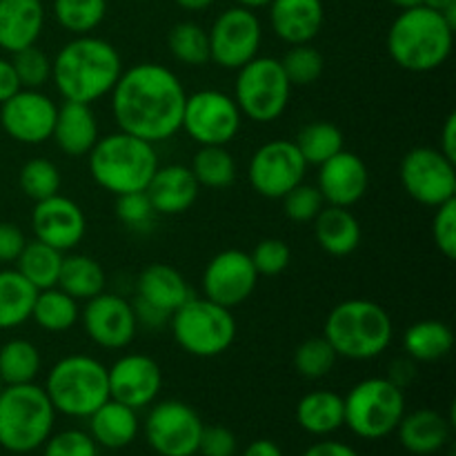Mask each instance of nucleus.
<instances>
[{
  "instance_id": "5701e85b",
  "label": "nucleus",
  "mask_w": 456,
  "mask_h": 456,
  "mask_svg": "<svg viewBox=\"0 0 456 456\" xmlns=\"http://www.w3.org/2000/svg\"><path fill=\"white\" fill-rule=\"evenodd\" d=\"M270 27L285 45H305L319 36L325 20L323 0H272Z\"/></svg>"
},
{
  "instance_id": "6e6552de",
  "label": "nucleus",
  "mask_w": 456,
  "mask_h": 456,
  "mask_svg": "<svg viewBox=\"0 0 456 456\" xmlns=\"http://www.w3.org/2000/svg\"><path fill=\"white\" fill-rule=\"evenodd\" d=\"M169 330L183 352L196 359L225 354L236 338V319L230 307L205 297H190L172 316Z\"/></svg>"
},
{
  "instance_id": "f257e3e1",
  "label": "nucleus",
  "mask_w": 456,
  "mask_h": 456,
  "mask_svg": "<svg viewBox=\"0 0 456 456\" xmlns=\"http://www.w3.org/2000/svg\"><path fill=\"white\" fill-rule=\"evenodd\" d=\"M185 101V85L160 62H138L123 69L110 94L116 127L151 145L181 132Z\"/></svg>"
},
{
  "instance_id": "09e8293b",
  "label": "nucleus",
  "mask_w": 456,
  "mask_h": 456,
  "mask_svg": "<svg viewBox=\"0 0 456 456\" xmlns=\"http://www.w3.org/2000/svg\"><path fill=\"white\" fill-rule=\"evenodd\" d=\"M40 450H43V456H98L96 441L89 436V432L76 430V428L52 432Z\"/></svg>"
},
{
  "instance_id": "dca6fc26",
  "label": "nucleus",
  "mask_w": 456,
  "mask_h": 456,
  "mask_svg": "<svg viewBox=\"0 0 456 456\" xmlns=\"http://www.w3.org/2000/svg\"><path fill=\"white\" fill-rule=\"evenodd\" d=\"M80 323L94 346L110 352L132 346L138 332L132 301L114 292H101L98 297L85 301L80 310Z\"/></svg>"
},
{
  "instance_id": "4d7b16f0",
  "label": "nucleus",
  "mask_w": 456,
  "mask_h": 456,
  "mask_svg": "<svg viewBox=\"0 0 456 456\" xmlns=\"http://www.w3.org/2000/svg\"><path fill=\"white\" fill-rule=\"evenodd\" d=\"M414 377H417V365H414V361L410 359V356H405V359H396L395 363L390 365V374H387V379H390L395 386L403 387V390L412 383Z\"/></svg>"
},
{
  "instance_id": "4be33fe9",
  "label": "nucleus",
  "mask_w": 456,
  "mask_h": 456,
  "mask_svg": "<svg viewBox=\"0 0 456 456\" xmlns=\"http://www.w3.org/2000/svg\"><path fill=\"white\" fill-rule=\"evenodd\" d=\"M147 196L159 216H178L194 208L200 185L187 165H159L147 185Z\"/></svg>"
},
{
  "instance_id": "b1692460",
  "label": "nucleus",
  "mask_w": 456,
  "mask_h": 456,
  "mask_svg": "<svg viewBox=\"0 0 456 456\" xmlns=\"http://www.w3.org/2000/svg\"><path fill=\"white\" fill-rule=\"evenodd\" d=\"M101 138V125L92 105L65 101L58 107L52 141L69 159H83Z\"/></svg>"
},
{
  "instance_id": "5fc2aeb1",
  "label": "nucleus",
  "mask_w": 456,
  "mask_h": 456,
  "mask_svg": "<svg viewBox=\"0 0 456 456\" xmlns=\"http://www.w3.org/2000/svg\"><path fill=\"white\" fill-rule=\"evenodd\" d=\"M303 456H361V454L356 452L352 445L343 444V441L328 439V436H323L321 441L312 444L310 448L303 452Z\"/></svg>"
},
{
  "instance_id": "bb28decb",
  "label": "nucleus",
  "mask_w": 456,
  "mask_h": 456,
  "mask_svg": "<svg viewBox=\"0 0 456 456\" xmlns=\"http://www.w3.org/2000/svg\"><path fill=\"white\" fill-rule=\"evenodd\" d=\"M89 436L96 441L98 448L123 450L136 441L141 432L138 410L110 399L87 417Z\"/></svg>"
},
{
  "instance_id": "37998d69",
  "label": "nucleus",
  "mask_w": 456,
  "mask_h": 456,
  "mask_svg": "<svg viewBox=\"0 0 456 456\" xmlns=\"http://www.w3.org/2000/svg\"><path fill=\"white\" fill-rule=\"evenodd\" d=\"M281 65H283V71L292 87H307L321 78L325 61L314 45L305 43L292 45L288 53L281 58Z\"/></svg>"
},
{
  "instance_id": "c85d7f7f",
  "label": "nucleus",
  "mask_w": 456,
  "mask_h": 456,
  "mask_svg": "<svg viewBox=\"0 0 456 456\" xmlns=\"http://www.w3.org/2000/svg\"><path fill=\"white\" fill-rule=\"evenodd\" d=\"M312 223L316 243L330 256H350L361 245V223L347 208L325 205Z\"/></svg>"
},
{
  "instance_id": "8fccbe9b",
  "label": "nucleus",
  "mask_w": 456,
  "mask_h": 456,
  "mask_svg": "<svg viewBox=\"0 0 456 456\" xmlns=\"http://www.w3.org/2000/svg\"><path fill=\"white\" fill-rule=\"evenodd\" d=\"M435 218H432V240L436 249L444 254L448 261L456 258V199L435 208Z\"/></svg>"
},
{
  "instance_id": "ea45409f",
  "label": "nucleus",
  "mask_w": 456,
  "mask_h": 456,
  "mask_svg": "<svg viewBox=\"0 0 456 456\" xmlns=\"http://www.w3.org/2000/svg\"><path fill=\"white\" fill-rule=\"evenodd\" d=\"M167 47L181 65L203 67L209 62L208 29L199 22L183 20L169 29Z\"/></svg>"
},
{
  "instance_id": "412c9836",
  "label": "nucleus",
  "mask_w": 456,
  "mask_h": 456,
  "mask_svg": "<svg viewBox=\"0 0 456 456\" xmlns=\"http://www.w3.org/2000/svg\"><path fill=\"white\" fill-rule=\"evenodd\" d=\"M316 187L325 205L350 209L368 194L370 169L359 154L341 150L323 165H319Z\"/></svg>"
},
{
  "instance_id": "cd10ccee",
  "label": "nucleus",
  "mask_w": 456,
  "mask_h": 456,
  "mask_svg": "<svg viewBox=\"0 0 456 456\" xmlns=\"http://www.w3.org/2000/svg\"><path fill=\"white\" fill-rule=\"evenodd\" d=\"M190 297L185 276L167 263H151L136 279V298L167 314H174Z\"/></svg>"
},
{
  "instance_id": "864d4df0",
  "label": "nucleus",
  "mask_w": 456,
  "mask_h": 456,
  "mask_svg": "<svg viewBox=\"0 0 456 456\" xmlns=\"http://www.w3.org/2000/svg\"><path fill=\"white\" fill-rule=\"evenodd\" d=\"M132 305H134V312H136L138 325H142V328L160 330L165 328V325H169V316L172 314H167V312L159 310V307L150 305V303L141 301V298L132 301Z\"/></svg>"
},
{
  "instance_id": "1a4fd4ad",
  "label": "nucleus",
  "mask_w": 456,
  "mask_h": 456,
  "mask_svg": "<svg viewBox=\"0 0 456 456\" xmlns=\"http://www.w3.org/2000/svg\"><path fill=\"white\" fill-rule=\"evenodd\" d=\"M346 423L350 432L365 441H381L395 435L405 414L403 387L387 377H370L356 383L346 396Z\"/></svg>"
},
{
  "instance_id": "6e6d98bb",
  "label": "nucleus",
  "mask_w": 456,
  "mask_h": 456,
  "mask_svg": "<svg viewBox=\"0 0 456 456\" xmlns=\"http://www.w3.org/2000/svg\"><path fill=\"white\" fill-rule=\"evenodd\" d=\"M20 80H18L12 61L0 58V105H3L4 101H9L16 92H20Z\"/></svg>"
},
{
  "instance_id": "423d86ee",
  "label": "nucleus",
  "mask_w": 456,
  "mask_h": 456,
  "mask_svg": "<svg viewBox=\"0 0 456 456\" xmlns=\"http://www.w3.org/2000/svg\"><path fill=\"white\" fill-rule=\"evenodd\" d=\"M56 426V410L43 386L22 383L0 392V448L29 454L43 448Z\"/></svg>"
},
{
  "instance_id": "69168bd1",
  "label": "nucleus",
  "mask_w": 456,
  "mask_h": 456,
  "mask_svg": "<svg viewBox=\"0 0 456 456\" xmlns=\"http://www.w3.org/2000/svg\"><path fill=\"white\" fill-rule=\"evenodd\" d=\"M3 387H4V383H3V381H0V392H3Z\"/></svg>"
},
{
  "instance_id": "a19ab883",
  "label": "nucleus",
  "mask_w": 456,
  "mask_h": 456,
  "mask_svg": "<svg viewBox=\"0 0 456 456\" xmlns=\"http://www.w3.org/2000/svg\"><path fill=\"white\" fill-rule=\"evenodd\" d=\"M18 185H20V191L27 199L38 203V200L49 199V196L61 194V169L49 159H31L20 167Z\"/></svg>"
},
{
  "instance_id": "58836bf2",
  "label": "nucleus",
  "mask_w": 456,
  "mask_h": 456,
  "mask_svg": "<svg viewBox=\"0 0 456 456\" xmlns=\"http://www.w3.org/2000/svg\"><path fill=\"white\" fill-rule=\"evenodd\" d=\"M52 13L71 36H87L107 16V0H53Z\"/></svg>"
},
{
  "instance_id": "f704fd0d",
  "label": "nucleus",
  "mask_w": 456,
  "mask_h": 456,
  "mask_svg": "<svg viewBox=\"0 0 456 456\" xmlns=\"http://www.w3.org/2000/svg\"><path fill=\"white\" fill-rule=\"evenodd\" d=\"M62 258H65V254L34 239L27 240L20 256L16 258V270L20 272L36 289L56 288L58 276H61Z\"/></svg>"
},
{
  "instance_id": "c03bdc74",
  "label": "nucleus",
  "mask_w": 456,
  "mask_h": 456,
  "mask_svg": "<svg viewBox=\"0 0 456 456\" xmlns=\"http://www.w3.org/2000/svg\"><path fill=\"white\" fill-rule=\"evenodd\" d=\"M12 65L22 89H43L52 83V58L38 45L12 53Z\"/></svg>"
},
{
  "instance_id": "bf43d9fd",
  "label": "nucleus",
  "mask_w": 456,
  "mask_h": 456,
  "mask_svg": "<svg viewBox=\"0 0 456 456\" xmlns=\"http://www.w3.org/2000/svg\"><path fill=\"white\" fill-rule=\"evenodd\" d=\"M243 456H285L279 444L272 439H256L243 450Z\"/></svg>"
},
{
  "instance_id": "0e129e2a",
  "label": "nucleus",
  "mask_w": 456,
  "mask_h": 456,
  "mask_svg": "<svg viewBox=\"0 0 456 456\" xmlns=\"http://www.w3.org/2000/svg\"><path fill=\"white\" fill-rule=\"evenodd\" d=\"M390 3L399 9H410V7H419V4H423V0H390Z\"/></svg>"
},
{
  "instance_id": "49530a36",
  "label": "nucleus",
  "mask_w": 456,
  "mask_h": 456,
  "mask_svg": "<svg viewBox=\"0 0 456 456\" xmlns=\"http://www.w3.org/2000/svg\"><path fill=\"white\" fill-rule=\"evenodd\" d=\"M283 212L292 223H312L325 208V200L321 196L319 187L307 185L305 181L298 183L294 190L283 196Z\"/></svg>"
},
{
  "instance_id": "f8f14e48",
  "label": "nucleus",
  "mask_w": 456,
  "mask_h": 456,
  "mask_svg": "<svg viewBox=\"0 0 456 456\" xmlns=\"http://www.w3.org/2000/svg\"><path fill=\"white\" fill-rule=\"evenodd\" d=\"M203 428V419L191 405L167 399L150 405L142 421V435L159 456H194L199 452Z\"/></svg>"
},
{
  "instance_id": "680f3d73",
  "label": "nucleus",
  "mask_w": 456,
  "mask_h": 456,
  "mask_svg": "<svg viewBox=\"0 0 456 456\" xmlns=\"http://www.w3.org/2000/svg\"><path fill=\"white\" fill-rule=\"evenodd\" d=\"M174 3L181 9H185V12H203V9L212 7L216 0H174Z\"/></svg>"
},
{
  "instance_id": "e433bc0d",
  "label": "nucleus",
  "mask_w": 456,
  "mask_h": 456,
  "mask_svg": "<svg viewBox=\"0 0 456 456\" xmlns=\"http://www.w3.org/2000/svg\"><path fill=\"white\" fill-rule=\"evenodd\" d=\"M343 132L334 123L328 120H312V123L303 125L301 132L294 138V145L298 147L301 156L305 159L307 167L310 165H323L325 160L332 159L334 154L343 150Z\"/></svg>"
},
{
  "instance_id": "2eb2a0df",
  "label": "nucleus",
  "mask_w": 456,
  "mask_h": 456,
  "mask_svg": "<svg viewBox=\"0 0 456 456\" xmlns=\"http://www.w3.org/2000/svg\"><path fill=\"white\" fill-rule=\"evenodd\" d=\"M307 163L289 138H279L258 147L248 165V181L258 196L279 200L305 181Z\"/></svg>"
},
{
  "instance_id": "052dcab7",
  "label": "nucleus",
  "mask_w": 456,
  "mask_h": 456,
  "mask_svg": "<svg viewBox=\"0 0 456 456\" xmlns=\"http://www.w3.org/2000/svg\"><path fill=\"white\" fill-rule=\"evenodd\" d=\"M423 4L435 9V12L444 13L445 20L456 29V0H423Z\"/></svg>"
},
{
  "instance_id": "4c0bfd02",
  "label": "nucleus",
  "mask_w": 456,
  "mask_h": 456,
  "mask_svg": "<svg viewBox=\"0 0 456 456\" xmlns=\"http://www.w3.org/2000/svg\"><path fill=\"white\" fill-rule=\"evenodd\" d=\"M191 174L200 187L208 190H225L236 181V160L227 145L200 147L191 160Z\"/></svg>"
},
{
  "instance_id": "de8ad7c7",
  "label": "nucleus",
  "mask_w": 456,
  "mask_h": 456,
  "mask_svg": "<svg viewBox=\"0 0 456 456\" xmlns=\"http://www.w3.org/2000/svg\"><path fill=\"white\" fill-rule=\"evenodd\" d=\"M258 276H279L292 263V249L281 239H263L249 254Z\"/></svg>"
},
{
  "instance_id": "7c9ffc66",
  "label": "nucleus",
  "mask_w": 456,
  "mask_h": 456,
  "mask_svg": "<svg viewBox=\"0 0 456 456\" xmlns=\"http://www.w3.org/2000/svg\"><path fill=\"white\" fill-rule=\"evenodd\" d=\"M454 347V332L448 323L423 319L410 325L403 334L405 356L414 363H436L445 359Z\"/></svg>"
},
{
  "instance_id": "aec40b11",
  "label": "nucleus",
  "mask_w": 456,
  "mask_h": 456,
  "mask_svg": "<svg viewBox=\"0 0 456 456\" xmlns=\"http://www.w3.org/2000/svg\"><path fill=\"white\" fill-rule=\"evenodd\" d=\"M31 230L36 240L67 254L83 243L87 218L76 200L56 194L36 203L31 212Z\"/></svg>"
},
{
  "instance_id": "13d9d810",
  "label": "nucleus",
  "mask_w": 456,
  "mask_h": 456,
  "mask_svg": "<svg viewBox=\"0 0 456 456\" xmlns=\"http://www.w3.org/2000/svg\"><path fill=\"white\" fill-rule=\"evenodd\" d=\"M439 136L441 138H439V147H436V150L456 163V114L454 111L448 116V118H445Z\"/></svg>"
},
{
  "instance_id": "e2e57ef3",
  "label": "nucleus",
  "mask_w": 456,
  "mask_h": 456,
  "mask_svg": "<svg viewBox=\"0 0 456 456\" xmlns=\"http://www.w3.org/2000/svg\"><path fill=\"white\" fill-rule=\"evenodd\" d=\"M234 3L239 4V7H248V9H254V12H256V9L267 7L272 0H234Z\"/></svg>"
},
{
  "instance_id": "9b49d317",
  "label": "nucleus",
  "mask_w": 456,
  "mask_h": 456,
  "mask_svg": "<svg viewBox=\"0 0 456 456\" xmlns=\"http://www.w3.org/2000/svg\"><path fill=\"white\" fill-rule=\"evenodd\" d=\"M243 127V114L230 94L221 89H200L187 94L181 129L205 145H230Z\"/></svg>"
},
{
  "instance_id": "c756f323",
  "label": "nucleus",
  "mask_w": 456,
  "mask_h": 456,
  "mask_svg": "<svg viewBox=\"0 0 456 456\" xmlns=\"http://www.w3.org/2000/svg\"><path fill=\"white\" fill-rule=\"evenodd\" d=\"M297 423L312 436L334 435L346 423L343 396L332 390H312L297 403Z\"/></svg>"
},
{
  "instance_id": "7ed1b4c3",
  "label": "nucleus",
  "mask_w": 456,
  "mask_h": 456,
  "mask_svg": "<svg viewBox=\"0 0 456 456\" xmlns=\"http://www.w3.org/2000/svg\"><path fill=\"white\" fill-rule=\"evenodd\" d=\"M387 53L392 61L412 74H430L445 65L454 49V27L444 13L419 4L401 9L387 31Z\"/></svg>"
},
{
  "instance_id": "2f4dec72",
  "label": "nucleus",
  "mask_w": 456,
  "mask_h": 456,
  "mask_svg": "<svg viewBox=\"0 0 456 456\" xmlns=\"http://www.w3.org/2000/svg\"><path fill=\"white\" fill-rule=\"evenodd\" d=\"M105 270L96 258L87 254H65L56 288H61L78 303H85L105 292Z\"/></svg>"
},
{
  "instance_id": "f3484780",
  "label": "nucleus",
  "mask_w": 456,
  "mask_h": 456,
  "mask_svg": "<svg viewBox=\"0 0 456 456\" xmlns=\"http://www.w3.org/2000/svg\"><path fill=\"white\" fill-rule=\"evenodd\" d=\"M258 272L252 258L243 249H223L209 258L200 276L203 297L223 307L243 305L258 285Z\"/></svg>"
},
{
  "instance_id": "a211bd4d",
  "label": "nucleus",
  "mask_w": 456,
  "mask_h": 456,
  "mask_svg": "<svg viewBox=\"0 0 456 456\" xmlns=\"http://www.w3.org/2000/svg\"><path fill=\"white\" fill-rule=\"evenodd\" d=\"M58 105L43 89H20L0 105V127L20 145L52 141Z\"/></svg>"
},
{
  "instance_id": "4468645a",
  "label": "nucleus",
  "mask_w": 456,
  "mask_h": 456,
  "mask_svg": "<svg viewBox=\"0 0 456 456\" xmlns=\"http://www.w3.org/2000/svg\"><path fill=\"white\" fill-rule=\"evenodd\" d=\"M408 196L426 208H439L456 199V163L436 147H414L399 167Z\"/></svg>"
},
{
  "instance_id": "72a5a7b5",
  "label": "nucleus",
  "mask_w": 456,
  "mask_h": 456,
  "mask_svg": "<svg viewBox=\"0 0 456 456\" xmlns=\"http://www.w3.org/2000/svg\"><path fill=\"white\" fill-rule=\"evenodd\" d=\"M31 321L52 334L69 332L80 321V303L61 288L38 289L31 310Z\"/></svg>"
},
{
  "instance_id": "473e14b6",
  "label": "nucleus",
  "mask_w": 456,
  "mask_h": 456,
  "mask_svg": "<svg viewBox=\"0 0 456 456\" xmlns=\"http://www.w3.org/2000/svg\"><path fill=\"white\" fill-rule=\"evenodd\" d=\"M38 289L13 267L0 270V330H16L31 321Z\"/></svg>"
},
{
  "instance_id": "6ab92c4d",
  "label": "nucleus",
  "mask_w": 456,
  "mask_h": 456,
  "mask_svg": "<svg viewBox=\"0 0 456 456\" xmlns=\"http://www.w3.org/2000/svg\"><path fill=\"white\" fill-rule=\"evenodd\" d=\"M107 381L110 399L134 410H145L156 403L163 390V370L151 356L129 352L107 368Z\"/></svg>"
},
{
  "instance_id": "a18cd8bd",
  "label": "nucleus",
  "mask_w": 456,
  "mask_h": 456,
  "mask_svg": "<svg viewBox=\"0 0 456 456\" xmlns=\"http://www.w3.org/2000/svg\"><path fill=\"white\" fill-rule=\"evenodd\" d=\"M114 209L118 221L132 232H150L156 216H159L147 191H132V194L116 196Z\"/></svg>"
},
{
  "instance_id": "3c124183",
  "label": "nucleus",
  "mask_w": 456,
  "mask_h": 456,
  "mask_svg": "<svg viewBox=\"0 0 456 456\" xmlns=\"http://www.w3.org/2000/svg\"><path fill=\"white\" fill-rule=\"evenodd\" d=\"M239 452V439L234 432L225 426H205L199 441L200 456H236Z\"/></svg>"
},
{
  "instance_id": "603ef678",
  "label": "nucleus",
  "mask_w": 456,
  "mask_h": 456,
  "mask_svg": "<svg viewBox=\"0 0 456 456\" xmlns=\"http://www.w3.org/2000/svg\"><path fill=\"white\" fill-rule=\"evenodd\" d=\"M25 245H27V236L16 223L0 221V263H3V265L16 263V258L20 256Z\"/></svg>"
},
{
  "instance_id": "9d476101",
  "label": "nucleus",
  "mask_w": 456,
  "mask_h": 456,
  "mask_svg": "<svg viewBox=\"0 0 456 456\" xmlns=\"http://www.w3.org/2000/svg\"><path fill=\"white\" fill-rule=\"evenodd\" d=\"M292 89L279 58L256 56L236 71L232 98L243 118L265 125L285 114Z\"/></svg>"
},
{
  "instance_id": "20e7f679",
  "label": "nucleus",
  "mask_w": 456,
  "mask_h": 456,
  "mask_svg": "<svg viewBox=\"0 0 456 456\" xmlns=\"http://www.w3.org/2000/svg\"><path fill=\"white\" fill-rule=\"evenodd\" d=\"M323 337L338 359L370 361L381 356L395 338V323L383 305L370 298H347L330 310Z\"/></svg>"
},
{
  "instance_id": "39448f33",
  "label": "nucleus",
  "mask_w": 456,
  "mask_h": 456,
  "mask_svg": "<svg viewBox=\"0 0 456 456\" xmlns=\"http://www.w3.org/2000/svg\"><path fill=\"white\" fill-rule=\"evenodd\" d=\"M159 165V154L151 142L120 129L98 138L87 154L94 183L111 196L145 191Z\"/></svg>"
},
{
  "instance_id": "ddd939ff",
  "label": "nucleus",
  "mask_w": 456,
  "mask_h": 456,
  "mask_svg": "<svg viewBox=\"0 0 456 456\" xmlns=\"http://www.w3.org/2000/svg\"><path fill=\"white\" fill-rule=\"evenodd\" d=\"M209 62L221 69L239 71L258 56L263 43V27L256 12L248 7H230L218 13L208 29Z\"/></svg>"
},
{
  "instance_id": "f03ea898",
  "label": "nucleus",
  "mask_w": 456,
  "mask_h": 456,
  "mask_svg": "<svg viewBox=\"0 0 456 456\" xmlns=\"http://www.w3.org/2000/svg\"><path fill=\"white\" fill-rule=\"evenodd\" d=\"M123 69V58L110 40L74 36L52 58V83L62 101L94 105L110 96Z\"/></svg>"
},
{
  "instance_id": "338daca9",
  "label": "nucleus",
  "mask_w": 456,
  "mask_h": 456,
  "mask_svg": "<svg viewBox=\"0 0 456 456\" xmlns=\"http://www.w3.org/2000/svg\"><path fill=\"white\" fill-rule=\"evenodd\" d=\"M138 3H141V0H138Z\"/></svg>"
},
{
  "instance_id": "393cba45",
  "label": "nucleus",
  "mask_w": 456,
  "mask_h": 456,
  "mask_svg": "<svg viewBox=\"0 0 456 456\" xmlns=\"http://www.w3.org/2000/svg\"><path fill=\"white\" fill-rule=\"evenodd\" d=\"M45 18L43 0H0V49L16 53L38 43Z\"/></svg>"
},
{
  "instance_id": "0eeeda50",
  "label": "nucleus",
  "mask_w": 456,
  "mask_h": 456,
  "mask_svg": "<svg viewBox=\"0 0 456 456\" xmlns=\"http://www.w3.org/2000/svg\"><path fill=\"white\" fill-rule=\"evenodd\" d=\"M43 387L56 414L69 419H87L110 401L107 365L87 354H69L56 361Z\"/></svg>"
},
{
  "instance_id": "79ce46f5",
  "label": "nucleus",
  "mask_w": 456,
  "mask_h": 456,
  "mask_svg": "<svg viewBox=\"0 0 456 456\" xmlns=\"http://www.w3.org/2000/svg\"><path fill=\"white\" fill-rule=\"evenodd\" d=\"M337 352H334V347L330 346L323 334L305 338L294 352V368L301 377L310 379V381L328 377L334 365H337Z\"/></svg>"
},
{
  "instance_id": "a878e982",
  "label": "nucleus",
  "mask_w": 456,
  "mask_h": 456,
  "mask_svg": "<svg viewBox=\"0 0 456 456\" xmlns=\"http://www.w3.org/2000/svg\"><path fill=\"white\" fill-rule=\"evenodd\" d=\"M396 436L410 454L432 456L441 452L452 439V419L430 408L405 412L396 428Z\"/></svg>"
},
{
  "instance_id": "c9c22d12",
  "label": "nucleus",
  "mask_w": 456,
  "mask_h": 456,
  "mask_svg": "<svg viewBox=\"0 0 456 456\" xmlns=\"http://www.w3.org/2000/svg\"><path fill=\"white\" fill-rule=\"evenodd\" d=\"M43 368L38 347L27 338H9L0 346V381L4 386L34 383Z\"/></svg>"
}]
</instances>
